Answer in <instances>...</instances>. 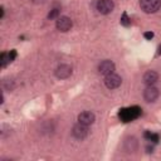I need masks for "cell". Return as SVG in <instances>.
<instances>
[{
	"mask_svg": "<svg viewBox=\"0 0 161 161\" xmlns=\"http://www.w3.org/2000/svg\"><path fill=\"white\" fill-rule=\"evenodd\" d=\"M140 6L146 14H154L160 9L161 0H140Z\"/></svg>",
	"mask_w": 161,
	"mask_h": 161,
	"instance_id": "1",
	"label": "cell"
},
{
	"mask_svg": "<svg viewBox=\"0 0 161 161\" xmlns=\"http://www.w3.org/2000/svg\"><path fill=\"white\" fill-rule=\"evenodd\" d=\"M105 84L108 89H116L122 84V78L118 74L111 73L108 76H105Z\"/></svg>",
	"mask_w": 161,
	"mask_h": 161,
	"instance_id": "2",
	"label": "cell"
},
{
	"mask_svg": "<svg viewBox=\"0 0 161 161\" xmlns=\"http://www.w3.org/2000/svg\"><path fill=\"white\" fill-rule=\"evenodd\" d=\"M114 9V3L113 0H98L97 2V10L103 15H107L112 13Z\"/></svg>",
	"mask_w": 161,
	"mask_h": 161,
	"instance_id": "3",
	"label": "cell"
},
{
	"mask_svg": "<svg viewBox=\"0 0 161 161\" xmlns=\"http://www.w3.org/2000/svg\"><path fill=\"white\" fill-rule=\"evenodd\" d=\"M72 134H73V136H74L77 140H84V139H86V137L88 136V126L81 124V122H78L77 125L73 126Z\"/></svg>",
	"mask_w": 161,
	"mask_h": 161,
	"instance_id": "4",
	"label": "cell"
},
{
	"mask_svg": "<svg viewBox=\"0 0 161 161\" xmlns=\"http://www.w3.org/2000/svg\"><path fill=\"white\" fill-rule=\"evenodd\" d=\"M72 25H73V23H72V19L69 17H60L57 19V23H56L57 29L62 33L68 32V30L72 28Z\"/></svg>",
	"mask_w": 161,
	"mask_h": 161,
	"instance_id": "5",
	"label": "cell"
},
{
	"mask_svg": "<svg viewBox=\"0 0 161 161\" xmlns=\"http://www.w3.org/2000/svg\"><path fill=\"white\" fill-rule=\"evenodd\" d=\"M160 96V91L154 86H147V88L143 91V98L146 102H155Z\"/></svg>",
	"mask_w": 161,
	"mask_h": 161,
	"instance_id": "6",
	"label": "cell"
},
{
	"mask_svg": "<svg viewBox=\"0 0 161 161\" xmlns=\"http://www.w3.org/2000/svg\"><path fill=\"white\" fill-rule=\"evenodd\" d=\"M140 108H128V110H122V112H120V117L122 118L124 122H128V121H132L134 118H136L137 116L140 114Z\"/></svg>",
	"mask_w": 161,
	"mask_h": 161,
	"instance_id": "7",
	"label": "cell"
},
{
	"mask_svg": "<svg viewBox=\"0 0 161 161\" xmlns=\"http://www.w3.org/2000/svg\"><path fill=\"white\" fill-rule=\"evenodd\" d=\"M98 72L103 76H108L111 73H114V63L108 59L102 60L98 66Z\"/></svg>",
	"mask_w": 161,
	"mask_h": 161,
	"instance_id": "8",
	"label": "cell"
},
{
	"mask_svg": "<svg viewBox=\"0 0 161 161\" xmlns=\"http://www.w3.org/2000/svg\"><path fill=\"white\" fill-rule=\"evenodd\" d=\"M71 74H72V67L68 64H60L56 69V77L59 79H66L71 77Z\"/></svg>",
	"mask_w": 161,
	"mask_h": 161,
	"instance_id": "9",
	"label": "cell"
},
{
	"mask_svg": "<svg viewBox=\"0 0 161 161\" xmlns=\"http://www.w3.org/2000/svg\"><path fill=\"white\" fill-rule=\"evenodd\" d=\"M95 121H96V116H95V113H92L89 111H83L78 114V122H81V124L83 125H92V124H95Z\"/></svg>",
	"mask_w": 161,
	"mask_h": 161,
	"instance_id": "10",
	"label": "cell"
},
{
	"mask_svg": "<svg viewBox=\"0 0 161 161\" xmlns=\"http://www.w3.org/2000/svg\"><path fill=\"white\" fill-rule=\"evenodd\" d=\"M159 79V74L155 71H147L143 74V83L146 86H154Z\"/></svg>",
	"mask_w": 161,
	"mask_h": 161,
	"instance_id": "11",
	"label": "cell"
},
{
	"mask_svg": "<svg viewBox=\"0 0 161 161\" xmlns=\"http://www.w3.org/2000/svg\"><path fill=\"white\" fill-rule=\"evenodd\" d=\"M0 60H2V67H6L8 63H10V58H9V53H2L0 56Z\"/></svg>",
	"mask_w": 161,
	"mask_h": 161,
	"instance_id": "12",
	"label": "cell"
},
{
	"mask_svg": "<svg viewBox=\"0 0 161 161\" xmlns=\"http://www.w3.org/2000/svg\"><path fill=\"white\" fill-rule=\"evenodd\" d=\"M145 137H146V139L147 140H150V141H152V142H159V139H160V137H159V135H156V134H151V132H145Z\"/></svg>",
	"mask_w": 161,
	"mask_h": 161,
	"instance_id": "13",
	"label": "cell"
},
{
	"mask_svg": "<svg viewBox=\"0 0 161 161\" xmlns=\"http://www.w3.org/2000/svg\"><path fill=\"white\" fill-rule=\"evenodd\" d=\"M59 14H60V10L59 9H52L50 11H49V14H48V19L49 20H53V19H58V17H59Z\"/></svg>",
	"mask_w": 161,
	"mask_h": 161,
	"instance_id": "14",
	"label": "cell"
},
{
	"mask_svg": "<svg viewBox=\"0 0 161 161\" xmlns=\"http://www.w3.org/2000/svg\"><path fill=\"white\" fill-rule=\"evenodd\" d=\"M121 24L124 25V27H130V25H131V19L127 17L126 13L122 14V17H121Z\"/></svg>",
	"mask_w": 161,
	"mask_h": 161,
	"instance_id": "15",
	"label": "cell"
},
{
	"mask_svg": "<svg viewBox=\"0 0 161 161\" xmlns=\"http://www.w3.org/2000/svg\"><path fill=\"white\" fill-rule=\"evenodd\" d=\"M143 37L146 38V39L151 40L152 38H154V33H152V32H145V33H143Z\"/></svg>",
	"mask_w": 161,
	"mask_h": 161,
	"instance_id": "16",
	"label": "cell"
},
{
	"mask_svg": "<svg viewBox=\"0 0 161 161\" xmlns=\"http://www.w3.org/2000/svg\"><path fill=\"white\" fill-rule=\"evenodd\" d=\"M15 57H17V52H15V49L10 50V53H9V58H10V62H13V60L15 59Z\"/></svg>",
	"mask_w": 161,
	"mask_h": 161,
	"instance_id": "17",
	"label": "cell"
},
{
	"mask_svg": "<svg viewBox=\"0 0 161 161\" xmlns=\"http://www.w3.org/2000/svg\"><path fill=\"white\" fill-rule=\"evenodd\" d=\"M6 83H8V82L5 81V82H4V87H5V88H8V87H6ZM13 88H14V83H13V81H11L10 84H9V91H11Z\"/></svg>",
	"mask_w": 161,
	"mask_h": 161,
	"instance_id": "18",
	"label": "cell"
},
{
	"mask_svg": "<svg viewBox=\"0 0 161 161\" xmlns=\"http://www.w3.org/2000/svg\"><path fill=\"white\" fill-rule=\"evenodd\" d=\"M4 17V8L2 6V8H0V18H3Z\"/></svg>",
	"mask_w": 161,
	"mask_h": 161,
	"instance_id": "19",
	"label": "cell"
},
{
	"mask_svg": "<svg viewBox=\"0 0 161 161\" xmlns=\"http://www.w3.org/2000/svg\"><path fill=\"white\" fill-rule=\"evenodd\" d=\"M33 2H34L35 4H43V3L45 2V0H33Z\"/></svg>",
	"mask_w": 161,
	"mask_h": 161,
	"instance_id": "20",
	"label": "cell"
},
{
	"mask_svg": "<svg viewBox=\"0 0 161 161\" xmlns=\"http://www.w3.org/2000/svg\"><path fill=\"white\" fill-rule=\"evenodd\" d=\"M160 54H161V45L159 47V52H157V56H160Z\"/></svg>",
	"mask_w": 161,
	"mask_h": 161,
	"instance_id": "21",
	"label": "cell"
}]
</instances>
